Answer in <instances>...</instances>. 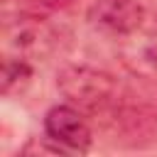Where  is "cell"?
Here are the masks:
<instances>
[{
    "mask_svg": "<svg viewBox=\"0 0 157 157\" xmlns=\"http://www.w3.org/2000/svg\"><path fill=\"white\" fill-rule=\"evenodd\" d=\"M56 88L76 108H101L115 93V78L88 64H66L56 71Z\"/></svg>",
    "mask_w": 157,
    "mask_h": 157,
    "instance_id": "6da1fadb",
    "label": "cell"
},
{
    "mask_svg": "<svg viewBox=\"0 0 157 157\" xmlns=\"http://www.w3.org/2000/svg\"><path fill=\"white\" fill-rule=\"evenodd\" d=\"M91 147V128L81 110L61 103L44 115V150L52 155H83Z\"/></svg>",
    "mask_w": 157,
    "mask_h": 157,
    "instance_id": "7a4b0ae2",
    "label": "cell"
},
{
    "mask_svg": "<svg viewBox=\"0 0 157 157\" xmlns=\"http://www.w3.org/2000/svg\"><path fill=\"white\" fill-rule=\"evenodd\" d=\"M93 29L110 37H130L145 22V5L140 0H93L86 10Z\"/></svg>",
    "mask_w": 157,
    "mask_h": 157,
    "instance_id": "3957f363",
    "label": "cell"
},
{
    "mask_svg": "<svg viewBox=\"0 0 157 157\" xmlns=\"http://www.w3.org/2000/svg\"><path fill=\"white\" fill-rule=\"evenodd\" d=\"M5 39L15 56L32 59L52 47V29L34 17H20V22L7 27Z\"/></svg>",
    "mask_w": 157,
    "mask_h": 157,
    "instance_id": "277c9868",
    "label": "cell"
},
{
    "mask_svg": "<svg viewBox=\"0 0 157 157\" xmlns=\"http://www.w3.org/2000/svg\"><path fill=\"white\" fill-rule=\"evenodd\" d=\"M32 78V61L7 54L2 61V93H15L22 91Z\"/></svg>",
    "mask_w": 157,
    "mask_h": 157,
    "instance_id": "5b68a950",
    "label": "cell"
},
{
    "mask_svg": "<svg viewBox=\"0 0 157 157\" xmlns=\"http://www.w3.org/2000/svg\"><path fill=\"white\" fill-rule=\"evenodd\" d=\"M128 61L135 69H157V44L152 37H142L140 47L135 44V49L128 52Z\"/></svg>",
    "mask_w": 157,
    "mask_h": 157,
    "instance_id": "8992f818",
    "label": "cell"
}]
</instances>
